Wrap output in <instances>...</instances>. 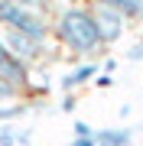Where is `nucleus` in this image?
<instances>
[{
    "mask_svg": "<svg viewBox=\"0 0 143 146\" xmlns=\"http://www.w3.org/2000/svg\"><path fill=\"white\" fill-rule=\"evenodd\" d=\"M55 36L65 49H72L78 55H91L101 46L98 23L91 16V10H85V7H65L55 20Z\"/></svg>",
    "mask_w": 143,
    "mask_h": 146,
    "instance_id": "obj_1",
    "label": "nucleus"
},
{
    "mask_svg": "<svg viewBox=\"0 0 143 146\" xmlns=\"http://www.w3.org/2000/svg\"><path fill=\"white\" fill-rule=\"evenodd\" d=\"M0 23H3L7 29L20 33V36H29V39L43 42V46H46L49 33H52V26L46 23V16H43V13L26 10V7L13 3V0H0Z\"/></svg>",
    "mask_w": 143,
    "mask_h": 146,
    "instance_id": "obj_2",
    "label": "nucleus"
},
{
    "mask_svg": "<svg viewBox=\"0 0 143 146\" xmlns=\"http://www.w3.org/2000/svg\"><path fill=\"white\" fill-rule=\"evenodd\" d=\"M3 46L10 49V55L13 58H20L23 65H29V62H36V58H43V42H36V39H29V36H20V33H13V29H7L3 33Z\"/></svg>",
    "mask_w": 143,
    "mask_h": 146,
    "instance_id": "obj_3",
    "label": "nucleus"
},
{
    "mask_svg": "<svg viewBox=\"0 0 143 146\" xmlns=\"http://www.w3.org/2000/svg\"><path fill=\"white\" fill-rule=\"evenodd\" d=\"M94 23H98V36H101V42H117L124 36V16L117 13V10H111V7H94Z\"/></svg>",
    "mask_w": 143,
    "mask_h": 146,
    "instance_id": "obj_4",
    "label": "nucleus"
},
{
    "mask_svg": "<svg viewBox=\"0 0 143 146\" xmlns=\"http://www.w3.org/2000/svg\"><path fill=\"white\" fill-rule=\"evenodd\" d=\"M0 78L13 81L16 88H23V84L29 81V65H23L20 58H13L10 49L3 46V39H0Z\"/></svg>",
    "mask_w": 143,
    "mask_h": 146,
    "instance_id": "obj_5",
    "label": "nucleus"
},
{
    "mask_svg": "<svg viewBox=\"0 0 143 146\" xmlns=\"http://www.w3.org/2000/svg\"><path fill=\"white\" fill-rule=\"evenodd\" d=\"M130 140H133L130 127H101V130H94V143H101V146H127Z\"/></svg>",
    "mask_w": 143,
    "mask_h": 146,
    "instance_id": "obj_6",
    "label": "nucleus"
},
{
    "mask_svg": "<svg viewBox=\"0 0 143 146\" xmlns=\"http://www.w3.org/2000/svg\"><path fill=\"white\" fill-rule=\"evenodd\" d=\"M98 75V65L94 62H88V65H78V68H72L69 75H62V91H72V88H78V84H85V81H91Z\"/></svg>",
    "mask_w": 143,
    "mask_h": 146,
    "instance_id": "obj_7",
    "label": "nucleus"
},
{
    "mask_svg": "<svg viewBox=\"0 0 143 146\" xmlns=\"http://www.w3.org/2000/svg\"><path fill=\"white\" fill-rule=\"evenodd\" d=\"M94 7H111L124 16V20H130V16H143V0H91Z\"/></svg>",
    "mask_w": 143,
    "mask_h": 146,
    "instance_id": "obj_8",
    "label": "nucleus"
},
{
    "mask_svg": "<svg viewBox=\"0 0 143 146\" xmlns=\"http://www.w3.org/2000/svg\"><path fill=\"white\" fill-rule=\"evenodd\" d=\"M29 110V104H20V101H10V104H0V123H10V120L23 117Z\"/></svg>",
    "mask_w": 143,
    "mask_h": 146,
    "instance_id": "obj_9",
    "label": "nucleus"
},
{
    "mask_svg": "<svg viewBox=\"0 0 143 146\" xmlns=\"http://www.w3.org/2000/svg\"><path fill=\"white\" fill-rule=\"evenodd\" d=\"M16 94H20V88H16L13 81H7V78H0V104H7V101H13Z\"/></svg>",
    "mask_w": 143,
    "mask_h": 146,
    "instance_id": "obj_10",
    "label": "nucleus"
},
{
    "mask_svg": "<svg viewBox=\"0 0 143 146\" xmlns=\"http://www.w3.org/2000/svg\"><path fill=\"white\" fill-rule=\"evenodd\" d=\"M0 146H16V127L0 123Z\"/></svg>",
    "mask_w": 143,
    "mask_h": 146,
    "instance_id": "obj_11",
    "label": "nucleus"
},
{
    "mask_svg": "<svg viewBox=\"0 0 143 146\" xmlns=\"http://www.w3.org/2000/svg\"><path fill=\"white\" fill-rule=\"evenodd\" d=\"M13 3H20V7H26V10H36V13H43L46 7H49V0H13Z\"/></svg>",
    "mask_w": 143,
    "mask_h": 146,
    "instance_id": "obj_12",
    "label": "nucleus"
},
{
    "mask_svg": "<svg viewBox=\"0 0 143 146\" xmlns=\"http://www.w3.org/2000/svg\"><path fill=\"white\" fill-rule=\"evenodd\" d=\"M29 140H33V130H29V127H23V130L16 127V146H29Z\"/></svg>",
    "mask_w": 143,
    "mask_h": 146,
    "instance_id": "obj_13",
    "label": "nucleus"
},
{
    "mask_svg": "<svg viewBox=\"0 0 143 146\" xmlns=\"http://www.w3.org/2000/svg\"><path fill=\"white\" fill-rule=\"evenodd\" d=\"M72 127H75V136H94V130H91V127L85 123V120H75Z\"/></svg>",
    "mask_w": 143,
    "mask_h": 146,
    "instance_id": "obj_14",
    "label": "nucleus"
},
{
    "mask_svg": "<svg viewBox=\"0 0 143 146\" xmlns=\"http://www.w3.org/2000/svg\"><path fill=\"white\" fill-rule=\"evenodd\" d=\"M127 58H130V62H140V58H143V42L133 46V49H127Z\"/></svg>",
    "mask_w": 143,
    "mask_h": 146,
    "instance_id": "obj_15",
    "label": "nucleus"
},
{
    "mask_svg": "<svg viewBox=\"0 0 143 146\" xmlns=\"http://www.w3.org/2000/svg\"><path fill=\"white\" fill-rule=\"evenodd\" d=\"M72 146H94V136H75Z\"/></svg>",
    "mask_w": 143,
    "mask_h": 146,
    "instance_id": "obj_16",
    "label": "nucleus"
},
{
    "mask_svg": "<svg viewBox=\"0 0 143 146\" xmlns=\"http://www.w3.org/2000/svg\"><path fill=\"white\" fill-rule=\"evenodd\" d=\"M75 104H78L75 98H65V101H62V110H65V114H72V110H75Z\"/></svg>",
    "mask_w": 143,
    "mask_h": 146,
    "instance_id": "obj_17",
    "label": "nucleus"
},
{
    "mask_svg": "<svg viewBox=\"0 0 143 146\" xmlns=\"http://www.w3.org/2000/svg\"><path fill=\"white\" fill-rule=\"evenodd\" d=\"M111 81H114L111 75H101V78H98V88H111Z\"/></svg>",
    "mask_w": 143,
    "mask_h": 146,
    "instance_id": "obj_18",
    "label": "nucleus"
},
{
    "mask_svg": "<svg viewBox=\"0 0 143 146\" xmlns=\"http://www.w3.org/2000/svg\"><path fill=\"white\" fill-rule=\"evenodd\" d=\"M94 146H101V143H94Z\"/></svg>",
    "mask_w": 143,
    "mask_h": 146,
    "instance_id": "obj_19",
    "label": "nucleus"
}]
</instances>
